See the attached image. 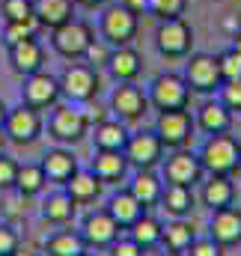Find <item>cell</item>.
I'll return each mask as SVG.
<instances>
[{
  "mask_svg": "<svg viewBox=\"0 0 241 256\" xmlns=\"http://www.w3.org/2000/svg\"><path fill=\"white\" fill-rule=\"evenodd\" d=\"M39 167H42V173H45L48 182H54V185H66V182L78 173V158H74L72 149L57 146V149H48V152L42 155Z\"/></svg>",
  "mask_w": 241,
  "mask_h": 256,
  "instance_id": "cell-19",
  "label": "cell"
},
{
  "mask_svg": "<svg viewBox=\"0 0 241 256\" xmlns=\"http://www.w3.org/2000/svg\"><path fill=\"white\" fill-rule=\"evenodd\" d=\"M232 48L241 54V33H236V36H232Z\"/></svg>",
  "mask_w": 241,
  "mask_h": 256,
  "instance_id": "cell-48",
  "label": "cell"
},
{
  "mask_svg": "<svg viewBox=\"0 0 241 256\" xmlns=\"http://www.w3.org/2000/svg\"><path fill=\"white\" fill-rule=\"evenodd\" d=\"M74 6H84V9H102V6H108V0H74Z\"/></svg>",
  "mask_w": 241,
  "mask_h": 256,
  "instance_id": "cell-45",
  "label": "cell"
},
{
  "mask_svg": "<svg viewBox=\"0 0 241 256\" xmlns=\"http://www.w3.org/2000/svg\"><path fill=\"white\" fill-rule=\"evenodd\" d=\"M102 188H104V185L96 179V173H92V170H80V167H78V173L62 185V191L68 194L78 206H90V202H96V200L102 196Z\"/></svg>",
  "mask_w": 241,
  "mask_h": 256,
  "instance_id": "cell-25",
  "label": "cell"
},
{
  "mask_svg": "<svg viewBox=\"0 0 241 256\" xmlns=\"http://www.w3.org/2000/svg\"><path fill=\"white\" fill-rule=\"evenodd\" d=\"M110 110L120 116L122 122H137L149 110V98L137 84H116L110 92Z\"/></svg>",
  "mask_w": 241,
  "mask_h": 256,
  "instance_id": "cell-14",
  "label": "cell"
},
{
  "mask_svg": "<svg viewBox=\"0 0 241 256\" xmlns=\"http://www.w3.org/2000/svg\"><path fill=\"white\" fill-rule=\"evenodd\" d=\"M74 0H33V15L42 24V30H54L74 18Z\"/></svg>",
  "mask_w": 241,
  "mask_h": 256,
  "instance_id": "cell-24",
  "label": "cell"
},
{
  "mask_svg": "<svg viewBox=\"0 0 241 256\" xmlns=\"http://www.w3.org/2000/svg\"><path fill=\"white\" fill-rule=\"evenodd\" d=\"M194 122H196L200 131H206V134H226L232 128V110L220 98H208V102L200 104Z\"/></svg>",
  "mask_w": 241,
  "mask_h": 256,
  "instance_id": "cell-22",
  "label": "cell"
},
{
  "mask_svg": "<svg viewBox=\"0 0 241 256\" xmlns=\"http://www.w3.org/2000/svg\"><path fill=\"white\" fill-rule=\"evenodd\" d=\"M190 86L184 80V74L179 72H161L152 78L149 90H146V98H149V108H155L158 114L161 110H184L190 104Z\"/></svg>",
  "mask_w": 241,
  "mask_h": 256,
  "instance_id": "cell-3",
  "label": "cell"
},
{
  "mask_svg": "<svg viewBox=\"0 0 241 256\" xmlns=\"http://www.w3.org/2000/svg\"><path fill=\"white\" fill-rule=\"evenodd\" d=\"M122 3H125L134 15H143V12L149 9V0H122Z\"/></svg>",
  "mask_w": 241,
  "mask_h": 256,
  "instance_id": "cell-44",
  "label": "cell"
},
{
  "mask_svg": "<svg viewBox=\"0 0 241 256\" xmlns=\"http://www.w3.org/2000/svg\"><path fill=\"white\" fill-rule=\"evenodd\" d=\"M108 250H110V256H146V250H143L140 244H134L128 236H125V238H116Z\"/></svg>",
  "mask_w": 241,
  "mask_h": 256,
  "instance_id": "cell-43",
  "label": "cell"
},
{
  "mask_svg": "<svg viewBox=\"0 0 241 256\" xmlns=\"http://www.w3.org/2000/svg\"><path fill=\"white\" fill-rule=\"evenodd\" d=\"M108 72L116 84H134L143 72V57L137 54V48L131 45H122L110 51V60H108Z\"/></svg>",
  "mask_w": 241,
  "mask_h": 256,
  "instance_id": "cell-21",
  "label": "cell"
},
{
  "mask_svg": "<svg viewBox=\"0 0 241 256\" xmlns=\"http://www.w3.org/2000/svg\"><path fill=\"white\" fill-rule=\"evenodd\" d=\"M220 250H224V248L208 236V238H194V244H190L184 254L188 256H220Z\"/></svg>",
  "mask_w": 241,
  "mask_h": 256,
  "instance_id": "cell-42",
  "label": "cell"
},
{
  "mask_svg": "<svg viewBox=\"0 0 241 256\" xmlns=\"http://www.w3.org/2000/svg\"><path fill=\"white\" fill-rule=\"evenodd\" d=\"M60 80V92L62 98H68L72 104L90 102L98 96L102 80H98V68H92L90 63H68L62 68V74H57Z\"/></svg>",
  "mask_w": 241,
  "mask_h": 256,
  "instance_id": "cell-7",
  "label": "cell"
},
{
  "mask_svg": "<svg viewBox=\"0 0 241 256\" xmlns=\"http://www.w3.org/2000/svg\"><path fill=\"white\" fill-rule=\"evenodd\" d=\"M84 256H96V254H90V250H86V254H84Z\"/></svg>",
  "mask_w": 241,
  "mask_h": 256,
  "instance_id": "cell-51",
  "label": "cell"
},
{
  "mask_svg": "<svg viewBox=\"0 0 241 256\" xmlns=\"http://www.w3.org/2000/svg\"><path fill=\"white\" fill-rule=\"evenodd\" d=\"M6 143H9V137H6V131H3V128H0V155H3V152H6Z\"/></svg>",
  "mask_w": 241,
  "mask_h": 256,
  "instance_id": "cell-47",
  "label": "cell"
},
{
  "mask_svg": "<svg viewBox=\"0 0 241 256\" xmlns=\"http://www.w3.org/2000/svg\"><path fill=\"white\" fill-rule=\"evenodd\" d=\"M218 98H220L232 114H241V80H224L220 90H218Z\"/></svg>",
  "mask_w": 241,
  "mask_h": 256,
  "instance_id": "cell-39",
  "label": "cell"
},
{
  "mask_svg": "<svg viewBox=\"0 0 241 256\" xmlns=\"http://www.w3.org/2000/svg\"><path fill=\"white\" fill-rule=\"evenodd\" d=\"M170 218H188L196 206V196H194V188H184V185H164V194H161V202H158Z\"/></svg>",
  "mask_w": 241,
  "mask_h": 256,
  "instance_id": "cell-28",
  "label": "cell"
},
{
  "mask_svg": "<svg viewBox=\"0 0 241 256\" xmlns=\"http://www.w3.org/2000/svg\"><path fill=\"white\" fill-rule=\"evenodd\" d=\"M188 9V0H149V9L158 21H167V18H182Z\"/></svg>",
  "mask_w": 241,
  "mask_h": 256,
  "instance_id": "cell-35",
  "label": "cell"
},
{
  "mask_svg": "<svg viewBox=\"0 0 241 256\" xmlns=\"http://www.w3.org/2000/svg\"><path fill=\"white\" fill-rule=\"evenodd\" d=\"M86 250L90 248H86L84 236L74 232V230H60L45 242V254L48 256H84Z\"/></svg>",
  "mask_w": 241,
  "mask_h": 256,
  "instance_id": "cell-32",
  "label": "cell"
},
{
  "mask_svg": "<svg viewBox=\"0 0 241 256\" xmlns=\"http://www.w3.org/2000/svg\"><path fill=\"white\" fill-rule=\"evenodd\" d=\"M208 236L220 244V248H232L241 242V208L238 206H226L212 212V224H208Z\"/></svg>",
  "mask_w": 241,
  "mask_h": 256,
  "instance_id": "cell-18",
  "label": "cell"
},
{
  "mask_svg": "<svg viewBox=\"0 0 241 256\" xmlns=\"http://www.w3.org/2000/svg\"><path fill=\"white\" fill-rule=\"evenodd\" d=\"M196 238V230L184 220V218H173L164 230H161V244L167 250H176V254H184Z\"/></svg>",
  "mask_w": 241,
  "mask_h": 256,
  "instance_id": "cell-31",
  "label": "cell"
},
{
  "mask_svg": "<svg viewBox=\"0 0 241 256\" xmlns=\"http://www.w3.org/2000/svg\"><path fill=\"white\" fill-rule=\"evenodd\" d=\"M15 179H18V161L12 155H0V194L15 191Z\"/></svg>",
  "mask_w": 241,
  "mask_h": 256,
  "instance_id": "cell-38",
  "label": "cell"
},
{
  "mask_svg": "<svg viewBox=\"0 0 241 256\" xmlns=\"http://www.w3.org/2000/svg\"><path fill=\"white\" fill-rule=\"evenodd\" d=\"M202 164H200V155L190 152V149H173L164 161H161V179L164 185H184V188H194L196 182H202Z\"/></svg>",
  "mask_w": 241,
  "mask_h": 256,
  "instance_id": "cell-10",
  "label": "cell"
},
{
  "mask_svg": "<svg viewBox=\"0 0 241 256\" xmlns=\"http://www.w3.org/2000/svg\"><path fill=\"white\" fill-rule=\"evenodd\" d=\"M200 164L208 176H236L241 173V140L226 134H208L202 149L196 152Z\"/></svg>",
  "mask_w": 241,
  "mask_h": 256,
  "instance_id": "cell-1",
  "label": "cell"
},
{
  "mask_svg": "<svg viewBox=\"0 0 241 256\" xmlns=\"http://www.w3.org/2000/svg\"><path fill=\"white\" fill-rule=\"evenodd\" d=\"M110 45L104 42V39H92L90 42V48H86V54H84V63H90L92 68H98V66H108L110 60Z\"/></svg>",
  "mask_w": 241,
  "mask_h": 256,
  "instance_id": "cell-40",
  "label": "cell"
},
{
  "mask_svg": "<svg viewBox=\"0 0 241 256\" xmlns=\"http://www.w3.org/2000/svg\"><path fill=\"white\" fill-rule=\"evenodd\" d=\"M6 51H9V66H12V72L21 74V78L36 74V72L45 68V48H42L39 36H36V39L15 42V45H9Z\"/></svg>",
  "mask_w": 241,
  "mask_h": 256,
  "instance_id": "cell-16",
  "label": "cell"
},
{
  "mask_svg": "<svg viewBox=\"0 0 241 256\" xmlns=\"http://www.w3.org/2000/svg\"><path fill=\"white\" fill-rule=\"evenodd\" d=\"M125 158L134 170H155L161 161H164V143L161 137L155 134V128H143V131H134L128 134V143H125Z\"/></svg>",
  "mask_w": 241,
  "mask_h": 256,
  "instance_id": "cell-11",
  "label": "cell"
},
{
  "mask_svg": "<svg viewBox=\"0 0 241 256\" xmlns=\"http://www.w3.org/2000/svg\"><path fill=\"white\" fill-rule=\"evenodd\" d=\"M125 191L131 194L146 212L149 208H155L158 202H161V194H164V179L155 173V170H137L134 176H131V182H128V188Z\"/></svg>",
  "mask_w": 241,
  "mask_h": 256,
  "instance_id": "cell-20",
  "label": "cell"
},
{
  "mask_svg": "<svg viewBox=\"0 0 241 256\" xmlns=\"http://www.w3.org/2000/svg\"><path fill=\"white\" fill-rule=\"evenodd\" d=\"M6 116H9V104H6V102L0 98V128L6 126Z\"/></svg>",
  "mask_w": 241,
  "mask_h": 256,
  "instance_id": "cell-46",
  "label": "cell"
},
{
  "mask_svg": "<svg viewBox=\"0 0 241 256\" xmlns=\"http://www.w3.org/2000/svg\"><path fill=\"white\" fill-rule=\"evenodd\" d=\"M200 202L212 212L236 206V185L232 176H208L206 182H200Z\"/></svg>",
  "mask_w": 241,
  "mask_h": 256,
  "instance_id": "cell-23",
  "label": "cell"
},
{
  "mask_svg": "<svg viewBox=\"0 0 241 256\" xmlns=\"http://www.w3.org/2000/svg\"><path fill=\"white\" fill-rule=\"evenodd\" d=\"M120 226H116V220L104 212V208H98V212H90L86 218H84V224H80V236H84V242H86V248H110L116 238H120Z\"/></svg>",
  "mask_w": 241,
  "mask_h": 256,
  "instance_id": "cell-15",
  "label": "cell"
},
{
  "mask_svg": "<svg viewBox=\"0 0 241 256\" xmlns=\"http://www.w3.org/2000/svg\"><path fill=\"white\" fill-rule=\"evenodd\" d=\"M21 248V236L12 224H0V256H9Z\"/></svg>",
  "mask_w": 241,
  "mask_h": 256,
  "instance_id": "cell-41",
  "label": "cell"
},
{
  "mask_svg": "<svg viewBox=\"0 0 241 256\" xmlns=\"http://www.w3.org/2000/svg\"><path fill=\"white\" fill-rule=\"evenodd\" d=\"M158 256H184V254H176V250H167L164 248V254H158Z\"/></svg>",
  "mask_w": 241,
  "mask_h": 256,
  "instance_id": "cell-50",
  "label": "cell"
},
{
  "mask_svg": "<svg viewBox=\"0 0 241 256\" xmlns=\"http://www.w3.org/2000/svg\"><path fill=\"white\" fill-rule=\"evenodd\" d=\"M128 128L122 120H102L96 122V131H92V140H96V149H125L128 143Z\"/></svg>",
  "mask_w": 241,
  "mask_h": 256,
  "instance_id": "cell-30",
  "label": "cell"
},
{
  "mask_svg": "<svg viewBox=\"0 0 241 256\" xmlns=\"http://www.w3.org/2000/svg\"><path fill=\"white\" fill-rule=\"evenodd\" d=\"M155 48L167 60H182L194 51V30L184 18H167L155 30Z\"/></svg>",
  "mask_w": 241,
  "mask_h": 256,
  "instance_id": "cell-8",
  "label": "cell"
},
{
  "mask_svg": "<svg viewBox=\"0 0 241 256\" xmlns=\"http://www.w3.org/2000/svg\"><path fill=\"white\" fill-rule=\"evenodd\" d=\"M6 137L9 143H18V146H33L42 131H45V122H42V114L27 108V104H18V108H9V116H6Z\"/></svg>",
  "mask_w": 241,
  "mask_h": 256,
  "instance_id": "cell-12",
  "label": "cell"
},
{
  "mask_svg": "<svg viewBox=\"0 0 241 256\" xmlns=\"http://www.w3.org/2000/svg\"><path fill=\"white\" fill-rule=\"evenodd\" d=\"M194 116H190V110L184 108V110H161L158 114V120H155V134L161 137V143H164V149H182V146H188L190 143V137H194Z\"/></svg>",
  "mask_w": 241,
  "mask_h": 256,
  "instance_id": "cell-13",
  "label": "cell"
},
{
  "mask_svg": "<svg viewBox=\"0 0 241 256\" xmlns=\"http://www.w3.org/2000/svg\"><path fill=\"white\" fill-rule=\"evenodd\" d=\"M140 33V15H134L125 3H108L98 15V39H104L110 48L131 45Z\"/></svg>",
  "mask_w": 241,
  "mask_h": 256,
  "instance_id": "cell-2",
  "label": "cell"
},
{
  "mask_svg": "<svg viewBox=\"0 0 241 256\" xmlns=\"http://www.w3.org/2000/svg\"><path fill=\"white\" fill-rule=\"evenodd\" d=\"M0 12H3L6 21L33 18V0H0Z\"/></svg>",
  "mask_w": 241,
  "mask_h": 256,
  "instance_id": "cell-37",
  "label": "cell"
},
{
  "mask_svg": "<svg viewBox=\"0 0 241 256\" xmlns=\"http://www.w3.org/2000/svg\"><path fill=\"white\" fill-rule=\"evenodd\" d=\"M218 66H220V74L224 80H241V54L230 45L226 51L218 54Z\"/></svg>",
  "mask_w": 241,
  "mask_h": 256,
  "instance_id": "cell-36",
  "label": "cell"
},
{
  "mask_svg": "<svg viewBox=\"0 0 241 256\" xmlns=\"http://www.w3.org/2000/svg\"><path fill=\"white\" fill-rule=\"evenodd\" d=\"M45 185H48V179H45V173H42V167H39V164H18L15 191L21 194L24 200H27V196L42 194V191H45Z\"/></svg>",
  "mask_w": 241,
  "mask_h": 256,
  "instance_id": "cell-33",
  "label": "cell"
},
{
  "mask_svg": "<svg viewBox=\"0 0 241 256\" xmlns=\"http://www.w3.org/2000/svg\"><path fill=\"white\" fill-rule=\"evenodd\" d=\"M161 230H164V224H161L158 218L140 214V218L128 226V238H131L134 244H140L143 250H152V248L161 244Z\"/></svg>",
  "mask_w": 241,
  "mask_h": 256,
  "instance_id": "cell-29",
  "label": "cell"
},
{
  "mask_svg": "<svg viewBox=\"0 0 241 256\" xmlns=\"http://www.w3.org/2000/svg\"><path fill=\"white\" fill-rule=\"evenodd\" d=\"M39 30H42V24L36 21V15H33V18H24V21H6V27H3V42H6V48H9V45H15V42L36 39Z\"/></svg>",
  "mask_w": 241,
  "mask_h": 256,
  "instance_id": "cell-34",
  "label": "cell"
},
{
  "mask_svg": "<svg viewBox=\"0 0 241 256\" xmlns=\"http://www.w3.org/2000/svg\"><path fill=\"white\" fill-rule=\"evenodd\" d=\"M62 98L60 92V80H57V74H51V72H36V74H27L24 78V84H21V104H27V108H33V110H51V108H57Z\"/></svg>",
  "mask_w": 241,
  "mask_h": 256,
  "instance_id": "cell-9",
  "label": "cell"
},
{
  "mask_svg": "<svg viewBox=\"0 0 241 256\" xmlns=\"http://www.w3.org/2000/svg\"><path fill=\"white\" fill-rule=\"evenodd\" d=\"M74 214H78V202H74L66 191L48 194V196H45V202H42V218H45L48 224L66 226V224H72V220H74Z\"/></svg>",
  "mask_w": 241,
  "mask_h": 256,
  "instance_id": "cell-26",
  "label": "cell"
},
{
  "mask_svg": "<svg viewBox=\"0 0 241 256\" xmlns=\"http://www.w3.org/2000/svg\"><path fill=\"white\" fill-rule=\"evenodd\" d=\"M90 134V116L84 110H78L72 102L51 108L48 116V137L57 140L60 146H74Z\"/></svg>",
  "mask_w": 241,
  "mask_h": 256,
  "instance_id": "cell-5",
  "label": "cell"
},
{
  "mask_svg": "<svg viewBox=\"0 0 241 256\" xmlns=\"http://www.w3.org/2000/svg\"><path fill=\"white\" fill-rule=\"evenodd\" d=\"M128 167L131 164H128L125 152H120V149H96L92 164H90V170L96 173V179L102 185H116V182H122L128 176Z\"/></svg>",
  "mask_w": 241,
  "mask_h": 256,
  "instance_id": "cell-17",
  "label": "cell"
},
{
  "mask_svg": "<svg viewBox=\"0 0 241 256\" xmlns=\"http://www.w3.org/2000/svg\"><path fill=\"white\" fill-rule=\"evenodd\" d=\"M184 80L190 86V92H200V96H212L220 90L224 84V74H220V66H218V54H208V51H190L184 57Z\"/></svg>",
  "mask_w": 241,
  "mask_h": 256,
  "instance_id": "cell-6",
  "label": "cell"
},
{
  "mask_svg": "<svg viewBox=\"0 0 241 256\" xmlns=\"http://www.w3.org/2000/svg\"><path fill=\"white\" fill-rule=\"evenodd\" d=\"M104 212L116 220V226L120 230H128L140 214H146V208L131 196L128 191H120V194H114L110 200H108V206H104Z\"/></svg>",
  "mask_w": 241,
  "mask_h": 256,
  "instance_id": "cell-27",
  "label": "cell"
},
{
  "mask_svg": "<svg viewBox=\"0 0 241 256\" xmlns=\"http://www.w3.org/2000/svg\"><path fill=\"white\" fill-rule=\"evenodd\" d=\"M92 39H96V27L90 21L78 18V15L72 21H66V24L51 30V48L60 54L62 60H68V63L84 60V54H86Z\"/></svg>",
  "mask_w": 241,
  "mask_h": 256,
  "instance_id": "cell-4",
  "label": "cell"
},
{
  "mask_svg": "<svg viewBox=\"0 0 241 256\" xmlns=\"http://www.w3.org/2000/svg\"><path fill=\"white\" fill-rule=\"evenodd\" d=\"M9 256H33V254H30V250H24V248H18L15 254H9Z\"/></svg>",
  "mask_w": 241,
  "mask_h": 256,
  "instance_id": "cell-49",
  "label": "cell"
}]
</instances>
